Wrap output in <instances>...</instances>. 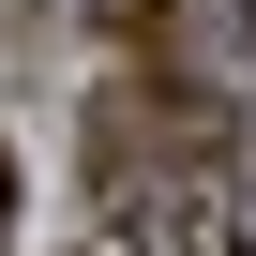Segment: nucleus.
I'll list each match as a JSON object with an SVG mask.
<instances>
[{"mask_svg": "<svg viewBox=\"0 0 256 256\" xmlns=\"http://www.w3.org/2000/svg\"><path fill=\"white\" fill-rule=\"evenodd\" d=\"M136 226H151L136 256H256V211H241L211 166H166V181L136 196Z\"/></svg>", "mask_w": 256, "mask_h": 256, "instance_id": "1", "label": "nucleus"}, {"mask_svg": "<svg viewBox=\"0 0 256 256\" xmlns=\"http://www.w3.org/2000/svg\"><path fill=\"white\" fill-rule=\"evenodd\" d=\"M241 30H256V0H241Z\"/></svg>", "mask_w": 256, "mask_h": 256, "instance_id": "2", "label": "nucleus"}]
</instances>
